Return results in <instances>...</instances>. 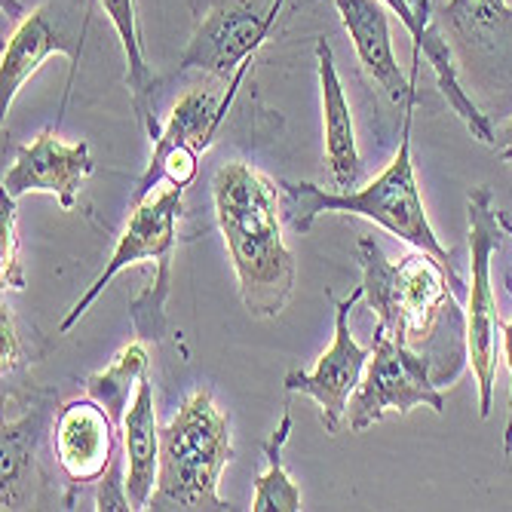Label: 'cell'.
<instances>
[{"instance_id":"cell-1","label":"cell","mask_w":512,"mask_h":512,"mask_svg":"<svg viewBox=\"0 0 512 512\" xmlns=\"http://www.w3.org/2000/svg\"><path fill=\"white\" fill-rule=\"evenodd\" d=\"M356 261L362 267V292L375 310L378 325L399 344L424 353L433 362L436 384L457 378L460 362L467 359V332L445 335V322L467 319L457 310L448 270L427 252H411L390 261L375 237H359Z\"/></svg>"},{"instance_id":"cell-2","label":"cell","mask_w":512,"mask_h":512,"mask_svg":"<svg viewBox=\"0 0 512 512\" xmlns=\"http://www.w3.org/2000/svg\"><path fill=\"white\" fill-rule=\"evenodd\" d=\"M279 184L252 163L234 160L215 172L212 200L246 310L273 319L286 310L298 264L283 240V203Z\"/></svg>"},{"instance_id":"cell-3","label":"cell","mask_w":512,"mask_h":512,"mask_svg":"<svg viewBox=\"0 0 512 512\" xmlns=\"http://www.w3.org/2000/svg\"><path fill=\"white\" fill-rule=\"evenodd\" d=\"M417 102H408L402 111V135L399 151L393 163L371 181L356 191H325L313 181H279L283 191V215L292 224L295 234H310L316 218L322 212H344V215H362L368 221L381 224L393 237L405 240L408 246L433 255L451 276L454 295H463V279L451 264V255L439 243L436 230L427 218L421 188L414 178V157H411V120H414Z\"/></svg>"},{"instance_id":"cell-4","label":"cell","mask_w":512,"mask_h":512,"mask_svg":"<svg viewBox=\"0 0 512 512\" xmlns=\"http://www.w3.org/2000/svg\"><path fill=\"white\" fill-rule=\"evenodd\" d=\"M234 457L230 417L215 405L209 387L194 390L160 430V473L148 500L151 512H227L218 497L224 467Z\"/></svg>"},{"instance_id":"cell-5","label":"cell","mask_w":512,"mask_h":512,"mask_svg":"<svg viewBox=\"0 0 512 512\" xmlns=\"http://www.w3.org/2000/svg\"><path fill=\"white\" fill-rule=\"evenodd\" d=\"M470 215V304H467V365L479 384V417H491L494 408V378H497V332L500 316L491 289V258L503 243L500 212L488 184L473 188L467 200Z\"/></svg>"},{"instance_id":"cell-6","label":"cell","mask_w":512,"mask_h":512,"mask_svg":"<svg viewBox=\"0 0 512 512\" xmlns=\"http://www.w3.org/2000/svg\"><path fill=\"white\" fill-rule=\"evenodd\" d=\"M417 405H427L436 414L445 411V393L433 378V362L396 338H390L381 325H375L371 341V359L359 390L347 405V427L353 433L368 430L371 424L384 421L390 411L408 414Z\"/></svg>"},{"instance_id":"cell-7","label":"cell","mask_w":512,"mask_h":512,"mask_svg":"<svg viewBox=\"0 0 512 512\" xmlns=\"http://www.w3.org/2000/svg\"><path fill=\"white\" fill-rule=\"evenodd\" d=\"M276 7L279 0H191L197 25L175 74L197 68L218 80H234L252 65L255 50L267 40Z\"/></svg>"},{"instance_id":"cell-8","label":"cell","mask_w":512,"mask_h":512,"mask_svg":"<svg viewBox=\"0 0 512 512\" xmlns=\"http://www.w3.org/2000/svg\"><path fill=\"white\" fill-rule=\"evenodd\" d=\"M359 298H365L362 286L350 292V298L335 304V341L319 356L316 368L289 371L283 381L286 393H304L316 399L325 433H338L341 424L347 421V405L359 390L365 365L371 359V350L359 347L350 335V310L356 307Z\"/></svg>"},{"instance_id":"cell-9","label":"cell","mask_w":512,"mask_h":512,"mask_svg":"<svg viewBox=\"0 0 512 512\" xmlns=\"http://www.w3.org/2000/svg\"><path fill=\"white\" fill-rule=\"evenodd\" d=\"M181 197H184V188L178 184H169L163 191H154L148 200H142L138 206H132V215H129V224L120 234L117 246H114V255L111 261L105 264V270L96 276V283L86 289V295L71 307V313L65 316V322L59 325V332H71V325H77V319L89 310V304L96 301L111 279L132 267V264H142V261H160L166 255H175V246H178V218H181Z\"/></svg>"},{"instance_id":"cell-10","label":"cell","mask_w":512,"mask_h":512,"mask_svg":"<svg viewBox=\"0 0 512 512\" xmlns=\"http://www.w3.org/2000/svg\"><path fill=\"white\" fill-rule=\"evenodd\" d=\"M86 22H74V13L62 0H46L34 13L22 16L16 31L10 34L4 56H0V111L10 114L19 89L40 71V65L62 53L71 62L80 59Z\"/></svg>"},{"instance_id":"cell-11","label":"cell","mask_w":512,"mask_h":512,"mask_svg":"<svg viewBox=\"0 0 512 512\" xmlns=\"http://www.w3.org/2000/svg\"><path fill=\"white\" fill-rule=\"evenodd\" d=\"M92 166L96 163L86 142L65 145L53 129H43L31 145L16 151L4 175V191L16 200L25 194H53L62 209H74Z\"/></svg>"},{"instance_id":"cell-12","label":"cell","mask_w":512,"mask_h":512,"mask_svg":"<svg viewBox=\"0 0 512 512\" xmlns=\"http://www.w3.org/2000/svg\"><path fill=\"white\" fill-rule=\"evenodd\" d=\"M111 411L92 396L68 402L56 424H53V445L59 467L71 485L99 482L111 460L117 457V430Z\"/></svg>"},{"instance_id":"cell-13","label":"cell","mask_w":512,"mask_h":512,"mask_svg":"<svg viewBox=\"0 0 512 512\" xmlns=\"http://www.w3.org/2000/svg\"><path fill=\"white\" fill-rule=\"evenodd\" d=\"M338 16L344 22V31L353 40L356 59L384 96L405 111L408 102H417V86L414 77L402 74V65L393 53V37H390V7L384 0H335Z\"/></svg>"},{"instance_id":"cell-14","label":"cell","mask_w":512,"mask_h":512,"mask_svg":"<svg viewBox=\"0 0 512 512\" xmlns=\"http://www.w3.org/2000/svg\"><path fill=\"white\" fill-rule=\"evenodd\" d=\"M237 89V86H234ZM234 89H230V96H234ZM227 99H218L212 89H191L184 92V96L175 102L172 114L166 117L157 142H154V154H151V163L145 169V175L138 178V188L132 191V206H138L142 200H148L154 194V188H160L163 181V163L169 154L181 151V148H191L197 154H206L212 148V138L224 120V108H227Z\"/></svg>"},{"instance_id":"cell-15","label":"cell","mask_w":512,"mask_h":512,"mask_svg":"<svg viewBox=\"0 0 512 512\" xmlns=\"http://www.w3.org/2000/svg\"><path fill=\"white\" fill-rule=\"evenodd\" d=\"M384 4L393 10V16H399L408 37L414 40V59L424 56L430 62V68L436 74V83L442 89V96L448 99V105L454 108V114L467 123L473 138H479L482 145H494L497 132L491 126V120L479 111V105L467 96V92H463L448 43L442 40V34L430 22V0H417V7L411 4V0H384Z\"/></svg>"},{"instance_id":"cell-16","label":"cell","mask_w":512,"mask_h":512,"mask_svg":"<svg viewBox=\"0 0 512 512\" xmlns=\"http://www.w3.org/2000/svg\"><path fill=\"white\" fill-rule=\"evenodd\" d=\"M316 71L322 89V145H325V166L338 191H356L362 184V157L356 145L353 111L344 96V86L335 68V53L325 37L316 40Z\"/></svg>"},{"instance_id":"cell-17","label":"cell","mask_w":512,"mask_h":512,"mask_svg":"<svg viewBox=\"0 0 512 512\" xmlns=\"http://www.w3.org/2000/svg\"><path fill=\"white\" fill-rule=\"evenodd\" d=\"M120 445L126 460V488L132 509H148L160 473V430L154 411V384L145 375L120 421Z\"/></svg>"},{"instance_id":"cell-18","label":"cell","mask_w":512,"mask_h":512,"mask_svg":"<svg viewBox=\"0 0 512 512\" xmlns=\"http://www.w3.org/2000/svg\"><path fill=\"white\" fill-rule=\"evenodd\" d=\"M105 16L111 19L120 43H123V56H126V86H129V99L138 126L145 129L151 138V145L157 142V135L163 129L157 117V99H154V74L145 62V46H142V28H138L135 16V0H99Z\"/></svg>"},{"instance_id":"cell-19","label":"cell","mask_w":512,"mask_h":512,"mask_svg":"<svg viewBox=\"0 0 512 512\" xmlns=\"http://www.w3.org/2000/svg\"><path fill=\"white\" fill-rule=\"evenodd\" d=\"M50 405L40 402L22 417L4 421V494H0V509H25L34 500L31 482L37 479V454L40 436L46 430Z\"/></svg>"},{"instance_id":"cell-20","label":"cell","mask_w":512,"mask_h":512,"mask_svg":"<svg viewBox=\"0 0 512 512\" xmlns=\"http://www.w3.org/2000/svg\"><path fill=\"white\" fill-rule=\"evenodd\" d=\"M292 436V408H283V417H279L276 430L270 433V439L261 445L267 470L255 479V497H252V512H267V509H279V512H298L304 509L301 500V488L295 485V479L286 473L283 463V448Z\"/></svg>"},{"instance_id":"cell-21","label":"cell","mask_w":512,"mask_h":512,"mask_svg":"<svg viewBox=\"0 0 512 512\" xmlns=\"http://www.w3.org/2000/svg\"><path fill=\"white\" fill-rule=\"evenodd\" d=\"M148 341H132L129 347H123L108 368L96 371V375L86 378V396H92L96 402H102L111 417L120 424L123 414L135 396V387L148 375Z\"/></svg>"},{"instance_id":"cell-22","label":"cell","mask_w":512,"mask_h":512,"mask_svg":"<svg viewBox=\"0 0 512 512\" xmlns=\"http://www.w3.org/2000/svg\"><path fill=\"white\" fill-rule=\"evenodd\" d=\"M169 286H172V255L157 261L154 283L129 304V319L132 329L142 341H163L166 335V301H169Z\"/></svg>"},{"instance_id":"cell-23","label":"cell","mask_w":512,"mask_h":512,"mask_svg":"<svg viewBox=\"0 0 512 512\" xmlns=\"http://www.w3.org/2000/svg\"><path fill=\"white\" fill-rule=\"evenodd\" d=\"M448 25L463 37H485L512 22L506 0H448Z\"/></svg>"},{"instance_id":"cell-24","label":"cell","mask_w":512,"mask_h":512,"mask_svg":"<svg viewBox=\"0 0 512 512\" xmlns=\"http://www.w3.org/2000/svg\"><path fill=\"white\" fill-rule=\"evenodd\" d=\"M0 279H4V289H13V292L25 289L16 197H10L7 191H4V197H0Z\"/></svg>"},{"instance_id":"cell-25","label":"cell","mask_w":512,"mask_h":512,"mask_svg":"<svg viewBox=\"0 0 512 512\" xmlns=\"http://www.w3.org/2000/svg\"><path fill=\"white\" fill-rule=\"evenodd\" d=\"M96 509L99 512H129L132 509L129 488H126V460L120 463L114 457L105 476L96 482Z\"/></svg>"},{"instance_id":"cell-26","label":"cell","mask_w":512,"mask_h":512,"mask_svg":"<svg viewBox=\"0 0 512 512\" xmlns=\"http://www.w3.org/2000/svg\"><path fill=\"white\" fill-rule=\"evenodd\" d=\"M197 169H200V154L191 151V148H181V151H175V154L166 157V163H163V181L178 184V188H188V184L197 178Z\"/></svg>"},{"instance_id":"cell-27","label":"cell","mask_w":512,"mask_h":512,"mask_svg":"<svg viewBox=\"0 0 512 512\" xmlns=\"http://www.w3.org/2000/svg\"><path fill=\"white\" fill-rule=\"evenodd\" d=\"M0 338H4V378H7L25 362L19 329H16V316H13V310L7 304H4V310H0Z\"/></svg>"},{"instance_id":"cell-28","label":"cell","mask_w":512,"mask_h":512,"mask_svg":"<svg viewBox=\"0 0 512 512\" xmlns=\"http://www.w3.org/2000/svg\"><path fill=\"white\" fill-rule=\"evenodd\" d=\"M500 347H503L506 368H509V375H512V322L500 325ZM503 454L506 457L512 454V384H509V417H506V430H503Z\"/></svg>"},{"instance_id":"cell-29","label":"cell","mask_w":512,"mask_h":512,"mask_svg":"<svg viewBox=\"0 0 512 512\" xmlns=\"http://www.w3.org/2000/svg\"><path fill=\"white\" fill-rule=\"evenodd\" d=\"M494 148H497V154H500V160H506V163H512V120L497 132V138H494Z\"/></svg>"},{"instance_id":"cell-30","label":"cell","mask_w":512,"mask_h":512,"mask_svg":"<svg viewBox=\"0 0 512 512\" xmlns=\"http://www.w3.org/2000/svg\"><path fill=\"white\" fill-rule=\"evenodd\" d=\"M500 227H503V230H506V234L512 237V221H509V218H506L503 212H500ZM506 286H509V292H512V276L506 279Z\"/></svg>"}]
</instances>
